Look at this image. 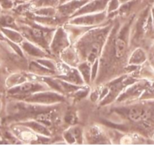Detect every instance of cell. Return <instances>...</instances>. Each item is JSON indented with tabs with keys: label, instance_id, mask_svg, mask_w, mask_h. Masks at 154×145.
Segmentation results:
<instances>
[{
	"label": "cell",
	"instance_id": "1",
	"mask_svg": "<svg viewBox=\"0 0 154 145\" xmlns=\"http://www.w3.org/2000/svg\"><path fill=\"white\" fill-rule=\"evenodd\" d=\"M125 48H126L125 42L122 38H118L116 40L115 53L116 57L120 58V57H123L125 53Z\"/></svg>",
	"mask_w": 154,
	"mask_h": 145
},
{
	"label": "cell",
	"instance_id": "2",
	"mask_svg": "<svg viewBox=\"0 0 154 145\" xmlns=\"http://www.w3.org/2000/svg\"><path fill=\"white\" fill-rule=\"evenodd\" d=\"M33 87V85L30 83H26V84H23L22 86L19 87L17 89V92H20V93H26V92L30 91Z\"/></svg>",
	"mask_w": 154,
	"mask_h": 145
},
{
	"label": "cell",
	"instance_id": "3",
	"mask_svg": "<svg viewBox=\"0 0 154 145\" xmlns=\"http://www.w3.org/2000/svg\"><path fill=\"white\" fill-rule=\"evenodd\" d=\"M0 2L4 7H10L11 5V2L10 0H0Z\"/></svg>",
	"mask_w": 154,
	"mask_h": 145
},
{
	"label": "cell",
	"instance_id": "4",
	"mask_svg": "<svg viewBox=\"0 0 154 145\" xmlns=\"http://www.w3.org/2000/svg\"><path fill=\"white\" fill-rule=\"evenodd\" d=\"M120 1H122V2H125V1H127V0H120Z\"/></svg>",
	"mask_w": 154,
	"mask_h": 145
},
{
	"label": "cell",
	"instance_id": "5",
	"mask_svg": "<svg viewBox=\"0 0 154 145\" xmlns=\"http://www.w3.org/2000/svg\"><path fill=\"white\" fill-rule=\"evenodd\" d=\"M64 1H66V0H60V2H64Z\"/></svg>",
	"mask_w": 154,
	"mask_h": 145
}]
</instances>
